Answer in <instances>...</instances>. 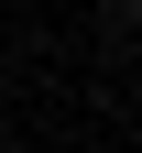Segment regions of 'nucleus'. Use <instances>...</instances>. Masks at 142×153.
<instances>
[{
	"mask_svg": "<svg viewBox=\"0 0 142 153\" xmlns=\"http://www.w3.org/2000/svg\"><path fill=\"white\" fill-rule=\"evenodd\" d=\"M120 11H142V0H120Z\"/></svg>",
	"mask_w": 142,
	"mask_h": 153,
	"instance_id": "obj_1",
	"label": "nucleus"
}]
</instances>
